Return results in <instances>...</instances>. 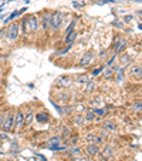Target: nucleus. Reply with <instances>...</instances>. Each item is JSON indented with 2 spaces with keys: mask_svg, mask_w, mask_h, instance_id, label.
Instances as JSON below:
<instances>
[{
  "mask_svg": "<svg viewBox=\"0 0 142 161\" xmlns=\"http://www.w3.org/2000/svg\"><path fill=\"white\" fill-rule=\"evenodd\" d=\"M63 26H64V13L61 12V10L53 12V17H51V23H50L49 30H51L53 33H55V31L61 30Z\"/></svg>",
  "mask_w": 142,
  "mask_h": 161,
  "instance_id": "nucleus-3",
  "label": "nucleus"
},
{
  "mask_svg": "<svg viewBox=\"0 0 142 161\" xmlns=\"http://www.w3.org/2000/svg\"><path fill=\"white\" fill-rule=\"evenodd\" d=\"M24 127H26L24 110L18 108L17 111L14 113V128H13V130H16V131H21Z\"/></svg>",
  "mask_w": 142,
  "mask_h": 161,
  "instance_id": "nucleus-7",
  "label": "nucleus"
},
{
  "mask_svg": "<svg viewBox=\"0 0 142 161\" xmlns=\"http://www.w3.org/2000/svg\"><path fill=\"white\" fill-rule=\"evenodd\" d=\"M2 76H3V73H2V70H0V77H2Z\"/></svg>",
  "mask_w": 142,
  "mask_h": 161,
  "instance_id": "nucleus-23",
  "label": "nucleus"
},
{
  "mask_svg": "<svg viewBox=\"0 0 142 161\" xmlns=\"http://www.w3.org/2000/svg\"><path fill=\"white\" fill-rule=\"evenodd\" d=\"M94 117H95V113H94V110H91V111H87L84 116V121H92Z\"/></svg>",
  "mask_w": 142,
  "mask_h": 161,
  "instance_id": "nucleus-20",
  "label": "nucleus"
},
{
  "mask_svg": "<svg viewBox=\"0 0 142 161\" xmlns=\"http://www.w3.org/2000/svg\"><path fill=\"white\" fill-rule=\"evenodd\" d=\"M127 40L124 39L122 36H117L115 37V42L114 44H112V49H114L115 54H119V53H122L125 49H127Z\"/></svg>",
  "mask_w": 142,
  "mask_h": 161,
  "instance_id": "nucleus-9",
  "label": "nucleus"
},
{
  "mask_svg": "<svg viewBox=\"0 0 142 161\" xmlns=\"http://www.w3.org/2000/svg\"><path fill=\"white\" fill-rule=\"evenodd\" d=\"M0 128L6 133H10L14 128V111L9 110V111L4 113L3 120H2V124H0Z\"/></svg>",
  "mask_w": 142,
  "mask_h": 161,
  "instance_id": "nucleus-4",
  "label": "nucleus"
},
{
  "mask_svg": "<svg viewBox=\"0 0 142 161\" xmlns=\"http://www.w3.org/2000/svg\"><path fill=\"white\" fill-rule=\"evenodd\" d=\"M94 60H95V53L91 52V50H88V52H85L84 54L80 57L78 66L80 67H90L91 64L94 63Z\"/></svg>",
  "mask_w": 142,
  "mask_h": 161,
  "instance_id": "nucleus-8",
  "label": "nucleus"
},
{
  "mask_svg": "<svg viewBox=\"0 0 142 161\" xmlns=\"http://www.w3.org/2000/svg\"><path fill=\"white\" fill-rule=\"evenodd\" d=\"M36 116V111H34L31 107H29L27 110L24 111V120H26V125H30L33 123V119Z\"/></svg>",
  "mask_w": 142,
  "mask_h": 161,
  "instance_id": "nucleus-11",
  "label": "nucleus"
},
{
  "mask_svg": "<svg viewBox=\"0 0 142 161\" xmlns=\"http://www.w3.org/2000/svg\"><path fill=\"white\" fill-rule=\"evenodd\" d=\"M132 61H134V57L129 56L128 53H124V54H121V57H119V64H121V66L127 67V66H129Z\"/></svg>",
  "mask_w": 142,
  "mask_h": 161,
  "instance_id": "nucleus-12",
  "label": "nucleus"
},
{
  "mask_svg": "<svg viewBox=\"0 0 142 161\" xmlns=\"http://www.w3.org/2000/svg\"><path fill=\"white\" fill-rule=\"evenodd\" d=\"M77 31L74 30V31H71V33H68V34H66V40H64V42H66V44H73V42L74 40L77 39Z\"/></svg>",
  "mask_w": 142,
  "mask_h": 161,
  "instance_id": "nucleus-15",
  "label": "nucleus"
},
{
  "mask_svg": "<svg viewBox=\"0 0 142 161\" xmlns=\"http://www.w3.org/2000/svg\"><path fill=\"white\" fill-rule=\"evenodd\" d=\"M103 128L104 130H111V131H117L118 130V127H117V124H115L114 121H111V120H105V121H103Z\"/></svg>",
  "mask_w": 142,
  "mask_h": 161,
  "instance_id": "nucleus-14",
  "label": "nucleus"
},
{
  "mask_svg": "<svg viewBox=\"0 0 142 161\" xmlns=\"http://www.w3.org/2000/svg\"><path fill=\"white\" fill-rule=\"evenodd\" d=\"M103 153H104V155L105 157H114V150H112V147H109V146H107V147H104L103 148Z\"/></svg>",
  "mask_w": 142,
  "mask_h": 161,
  "instance_id": "nucleus-19",
  "label": "nucleus"
},
{
  "mask_svg": "<svg viewBox=\"0 0 142 161\" xmlns=\"http://www.w3.org/2000/svg\"><path fill=\"white\" fill-rule=\"evenodd\" d=\"M53 12L51 10H44L41 13V17L39 19V27H41L43 31H47L50 29V23H51Z\"/></svg>",
  "mask_w": 142,
  "mask_h": 161,
  "instance_id": "nucleus-5",
  "label": "nucleus"
},
{
  "mask_svg": "<svg viewBox=\"0 0 142 161\" xmlns=\"http://www.w3.org/2000/svg\"><path fill=\"white\" fill-rule=\"evenodd\" d=\"M87 141L88 143H92V144H100L103 141V138H100L98 136L95 134H87Z\"/></svg>",
  "mask_w": 142,
  "mask_h": 161,
  "instance_id": "nucleus-16",
  "label": "nucleus"
},
{
  "mask_svg": "<svg viewBox=\"0 0 142 161\" xmlns=\"http://www.w3.org/2000/svg\"><path fill=\"white\" fill-rule=\"evenodd\" d=\"M84 116L82 114H76L74 116V125H77V127H80V125L84 124Z\"/></svg>",
  "mask_w": 142,
  "mask_h": 161,
  "instance_id": "nucleus-17",
  "label": "nucleus"
},
{
  "mask_svg": "<svg viewBox=\"0 0 142 161\" xmlns=\"http://www.w3.org/2000/svg\"><path fill=\"white\" fill-rule=\"evenodd\" d=\"M100 101H104L103 97H95L92 100V103H91V106L95 107V108H97V107H100V106H103V103H100Z\"/></svg>",
  "mask_w": 142,
  "mask_h": 161,
  "instance_id": "nucleus-21",
  "label": "nucleus"
},
{
  "mask_svg": "<svg viewBox=\"0 0 142 161\" xmlns=\"http://www.w3.org/2000/svg\"><path fill=\"white\" fill-rule=\"evenodd\" d=\"M134 111H138V113H141V101H138L136 104H134Z\"/></svg>",
  "mask_w": 142,
  "mask_h": 161,
  "instance_id": "nucleus-22",
  "label": "nucleus"
},
{
  "mask_svg": "<svg viewBox=\"0 0 142 161\" xmlns=\"http://www.w3.org/2000/svg\"><path fill=\"white\" fill-rule=\"evenodd\" d=\"M3 31H4V39H6L7 43H10V44H14V43H17V40L20 39V36H21L20 21H14V23L9 25Z\"/></svg>",
  "mask_w": 142,
  "mask_h": 161,
  "instance_id": "nucleus-1",
  "label": "nucleus"
},
{
  "mask_svg": "<svg viewBox=\"0 0 142 161\" xmlns=\"http://www.w3.org/2000/svg\"><path fill=\"white\" fill-rule=\"evenodd\" d=\"M70 79V77H61V79L60 80H58V84H60V86H63V87H70V86H71V84H73V83L74 81H68V83H67V80H68Z\"/></svg>",
  "mask_w": 142,
  "mask_h": 161,
  "instance_id": "nucleus-18",
  "label": "nucleus"
},
{
  "mask_svg": "<svg viewBox=\"0 0 142 161\" xmlns=\"http://www.w3.org/2000/svg\"><path fill=\"white\" fill-rule=\"evenodd\" d=\"M101 148L98 147V144H92V143H88L87 147H85V153H87L88 157H95L97 154H100Z\"/></svg>",
  "mask_w": 142,
  "mask_h": 161,
  "instance_id": "nucleus-10",
  "label": "nucleus"
},
{
  "mask_svg": "<svg viewBox=\"0 0 142 161\" xmlns=\"http://www.w3.org/2000/svg\"><path fill=\"white\" fill-rule=\"evenodd\" d=\"M95 88H97V84H95V81L94 80H88L87 83H85L84 86V93H87V94H91V93H94L95 91Z\"/></svg>",
  "mask_w": 142,
  "mask_h": 161,
  "instance_id": "nucleus-13",
  "label": "nucleus"
},
{
  "mask_svg": "<svg viewBox=\"0 0 142 161\" xmlns=\"http://www.w3.org/2000/svg\"><path fill=\"white\" fill-rule=\"evenodd\" d=\"M128 67V76L131 77V79H134V80H141V77H142V70H141V63H135V61H132V63L129 64V66H127Z\"/></svg>",
  "mask_w": 142,
  "mask_h": 161,
  "instance_id": "nucleus-6",
  "label": "nucleus"
},
{
  "mask_svg": "<svg viewBox=\"0 0 142 161\" xmlns=\"http://www.w3.org/2000/svg\"><path fill=\"white\" fill-rule=\"evenodd\" d=\"M39 17L37 16H29L23 21H20V30L23 34H33L39 30Z\"/></svg>",
  "mask_w": 142,
  "mask_h": 161,
  "instance_id": "nucleus-2",
  "label": "nucleus"
}]
</instances>
